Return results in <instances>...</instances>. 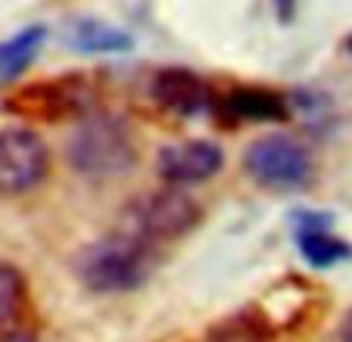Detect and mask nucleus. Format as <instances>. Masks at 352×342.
<instances>
[{"label":"nucleus","instance_id":"obj_1","mask_svg":"<svg viewBox=\"0 0 352 342\" xmlns=\"http://www.w3.org/2000/svg\"><path fill=\"white\" fill-rule=\"evenodd\" d=\"M75 274L91 293L138 290L153 274V249L116 231L75 255Z\"/></svg>","mask_w":352,"mask_h":342},{"label":"nucleus","instance_id":"obj_2","mask_svg":"<svg viewBox=\"0 0 352 342\" xmlns=\"http://www.w3.org/2000/svg\"><path fill=\"white\" fill-rule=\"evenodd\" d=\"M199 221H203V205L178 187H166L131 199L122 209L119 233L144 243L146 249H156L160 243H172L190 233Z\"/></svg>","mask_w":352,"mask_h":342},{"label":"nucleus","instance_id":"obj_3","mask_svg":"<svg viewBox=\"0 0 352 342\" xmlns=\"http://www.w3.org/2000/svg\"><path fill=\"white\" fill-rule=\"evenodd\" d=\"M69 165L85 178H116L138 165V144L116 115H85L66 146Z\"/></svg>","mask_w":352,"mask_h":342},{"label":"nucleus","instance_id":"obj_4","mask_svg":"<svg viewBox=\"0 0 352 342\" xmlns=\"http://www.w3.org/2000/svg\"><path fill=\"white\" fill-rule=\"evenodd\" d=\"M91 100L94 93L85 75H60V78L13 87L0 100V109L28 122H66L85 119Z\"/></svg>","mask_w":352,"mask_h":342},{"label":"nucleus","instance_id":"obj_5","mask_svg":"<svg viewBox=\"0 0 352 342\" xmlns=\"http://www.w3.org/2000/svg\"><path fill=\"white\" fill-rule=\"evenodd\" d=\"M243 171L268 190H302L312 181V156L299 140L272 134L246 146Z\"/></svg>","mask_w":352,"mask_h":342},{"label":"nucleus","instance_id":"obj_6","mask_svg":"<svg viewBox=\"0 0 352 342\" xmlns=\"http://www.w3.org/2000/svg\"><path fill=\"white\" fill-rule=\"evenodd\" d=\"M50 152L28 128L0 131V196H22L47 178Z\"/></svg>","mask_w":352,"mask_h":342},{"label":"nucleus","instance_id":"obj_7","mask_svg":"<svg viewBox=\"0 0 352 342\" xmlns=\"http://www.w3.org/2000/svg\"><path fill=\"white\" fill-rule=\"evenodd\" d=\"M221 165H225V152L219 144H212V140H181V144H168L160 150L156 174L168 187H184L215 178Z\"/></svg>","mask_w":352,"mask_h":342},{"label":"nucleus","instance_id":"obj_8","mask_svg":"<svg viewBox=\"0 0 352 342\" xmlns=\"http://www.w3.org/2000/svg\"><path fill=\"white\" fill-rule=\"evenodd\" d=\"M150 97L160 109L181 115V119H197L215 103L212 87L190 69H160L150 81Z\"/></svg>","mask_w":352,"mask_h":342},{"label":"nucleus","instance_id":"obj_9","mask_svg":"<svg viewBox=\"0 0 352 342\" xmlns=\"http://www.w3.org/2000/svg\"><path fill=\"white\" fill-rule=\"evenodd\" d=\"M212 109L225 112L234 122H284L290 119L287 97L268 87H231L225 97H215Z\"/></svg>","mask_w":352,"mask_h":342},{"label":"nucleus","instance_id":"obj_10","mask_svg":"<svg viewBox=\"0 0 352 342\" xmlns=\"http://www.w3.org/2000/svg\"><path fill=\"white\" fill-rule=\"evenodd\" d=\"M296 246L309 264L315 268H333V264L352 258V246L331 231L327 215H299Z\"/></svg>","mask_w":352,"mask_h":342},{"label":"nucleus","instance_id":"obj_11","mask_svg":"<svg viewBox=\"0 0 352 342\" xmlns=\"http://www.w3.org/2000/svg\"><path fill=\"white\" fill-rule=\"evenodd\" d=\"M47 41V28L44 25H32L16 32L13 38L0 41V87L13 84L34 60H38L41 47Z\"/></svg>","mask_w":352,"mask_h":342},{"label":"nucleus","instance_id":"obj_12","mask_svg":"<svg viewBox=\"0 0 352 342\" xmlns=\"http://www.w3.org/2000/svg\"><path fill=\"white\" fill-rule=\"evenodd\" d=\"M66 44L81 53H119L131 47V34L100 19H78L69 25Z\"/></svg>","mask_w":352,"mask_h":342},{"label":"nucleus","instance_id":"obj_13","mask_svg":"<svg viewBox=\"0 0 352 342\" xmlns=\"http://www.w3.org/2000/svg\"><path fill=\"white\" fill-rule=\"evenodd\" d=\"M28 299L25 277L10 262H0V323H13L22 315Z\"/></svg>","mask_w":352,"mask_h":342},{"label":"nucleus","instance_id":"obj_14","mask_svg":"<svg viewBox=\"0 0 352 342\" xmlns=\"http://www.w3.org/2000/svg\"><path fill=\"white\" fill-rule=\"evenodd\" d=\"M0 342H38V336L25 333V330H10V333L0 336Z\"/></svg>","mask_w":352,"mask_h":342},{"label":"nucleus","instance_id":"obj_15","mask_svg":"<svg viewBox=\"0 0 352 342\" xmlns=\"http://www.w3.org/2000/svg\"><path fill=\"white\" fill-rule=\"evenodd\" d=\"M274 7H278L280 19L290 22V19H293V10H296V0H274Z\"/></svg>","mask_w":352,"mask_h":342},{"label":"nucleus","instance_id":"obj_16","mask_svg":"<svg viewBox=\"0 0 352 342\" xmlns=\"http://www.w3.org/2000/svg\"><path fill=\"white\" fill-rule=\"evenodd\" d=\"M340 342H352V308L346 311V317L340 321Z\"/></svg>","mask_w":352,"mask_h":342},{"label":"nucleus","instance_id":"obj_17","mask_svg":"<svg viewBox=\"0 0 352 342\" xmlns=\"http://www.w3.org/2000/svg\"><path fill=\"white\" fill-rule=\"evenodd\" d=\"M346 50H349V53H352V34H349V41H346Z\"/></svg>","mask_w":352,"mask_h":342}]
</instances>
